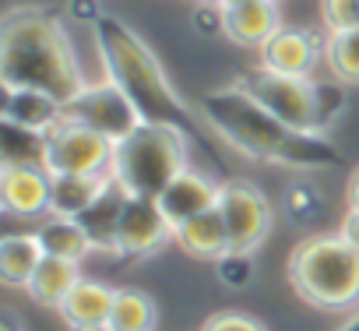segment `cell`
<instances>
[{"instance_id":"1f68e13d","label":"cell","mask_w":359,"mask_h":331,"mask_svg":"<svg viewBox=\"0 0 359 331\" xmlns=\"http://www.w3.org/2000/svg\"><path fill=\"white\" fill-rule=\"evenodd\" d=\"M345 201H348L352 212H359V170H352V177L345 184Z\"/></svg>"},{"instance_id":"4dcf8cb0","label":"cell","mask_w":359,"mask_h":331,"mask_svg":"<svg viewBox=\"0 0 359 331\" xmlns=\"http://www.w3.org/2000/svg\"><path fill=\"white\" fill-rule=\"evenodd\" d=\"M338 233H341V236H345V240H348L355 250H359V212H352V208H348V212L341 215V226H338Z\"/></svg>"},{"instance_id":"3957f363","label":"cell","mask_w":359,"mask_h":331,"mask_svg":"<svg viewBox=\"0 0 359 331\" xmlns=\"http://www.w3.org/2000/svg\"><path fill=\"white\" fill-rule=\"evenodd\" d=\"M92 36H95V50H99L106 78L127 92V99L137 106L144 123H172L180 130L194 134L198 116L169 85L151 46L127 22H120L116 15H102L92 25Z\"/></svg>"},{"instance_id":"5bb4252c","label":"cell","mask_w":359,"mask_h":331,"mask_svg":"<svg viewBox=\"0 0 359 331\" xmlns=\"http://www.w3.org/2000/svg\"><path fill=\"white\" fill-rule=\"evenodd\" d=\"M278 29H282L278 0H240V4L226 8V36L236 46L261 50Z\"/></svg>"},{"instance_id":"2e32d148","label":"cell","mask_w":359,"mask_h":331,"mask_svg":"<svg viewBox=\"0 0 359 331\" xmlns=\"http://www.w3.org/2000/svg\"><path fill=\"white\" fill-rule=\"evenodd\" d=\"M127 201H130V194L109 177L106 191H102V194L95 198V205L78 219V222L85 226L88 240H92V250H99V254H116V257H120L116 233H120V215H123Z\"/></svg>"},{"instance_id":"6da1fadb","label":"cell","mask_w":359,"mask_h":331,"mask_svg":"<svg viewBox=\"0 0 359 331\" xmlns=\"http://www.w3.org/2000/svg\"><path fill=\"white\" fill-rule=\"evenodd\" d=\"M198 106H201L205 123L247 158L285 166V170H296V173L327 170V166L341 162V155L331 148L324 134L289 127L285 120L268 113L250 92H243L236 81L205 92Z\"/></svg>"},{"instance_id":"277c9868","label":"cell","mask_w":359,"mask_h":331,"mask_svg":"<svg viewBox=\"0 0 359 331\" xmlns=\"http://www.w3.org/2000/svg\"><path fill=\"white\" fill-rule=\"evenodd\" d=\"M289 285L317 310L359 306V250L341 233H313L289 254Z\"/></svg>"},{"instance_id":"8fae6325","label":"cell","mask_w":359,"mask_h":331,"mask_svg":"<svg viewBox=\"0 0 359 331\" xmlns=\"http://www.w3.org/2000/svg\"><path fill=\"white\" fill-rule=\"evenodd\" d=\"M50 191L53 173L46 166H4V173H0V208L11 219H46Z\"/></svg>"},{"instance_id":"ffe728a7","label":"cell","mask_w":359,"mask_h":331,"mask_svg":"<svg viewBox=\"0 0 359 331\" xmlns=\"http://www.w3.org/2000/svg\"><path fill=\"white\" fill-rule=\"evenodd\" d=\"M46 250L32 233H8L0 240V282L11 285V289H25L29 278L36 275V268L43 264Z\"/></svg>"},{"instance_id":"9c48e42d","label":"cell","mask_w":359,"mask_h":331,"mask_svg":"<svg viewBox=\"0 0 359 331\" xmlns=\"http://www.w3.org/2000/svg\"><path fill=\"white\" fill-rule=\"evenodd\" d=\"M64 113H67L71 120H78V123L99 130V134L109 137L113 144L123 141L137 123H144L141 113H137V106L127 99V92H123L120 85H113L109 78L99 81V85H85V88L64 106Z\"/></svg>"},{"instance_id":"d6986e66","label":"cell","mask_w":359,"mask_h":331,"mask_svg":"<svg viewBox=\"0 0 359 331\" xmlns=\"http://www.w3.org/2000/svg\"><path fill=\"white\" fill-rule=\"evenodd\" d=\"M113 299H116V289L106 285V282H95V278H78V285L67 292V299L60 303V317L67 327L74 324H106L109 320V310H113Z\"/></svg>"},{"instance_id":"f1b7e54d","label":"cell","mask_w":359,"mask_h":331,"mask_svg":"<svg viewBox=\"0 0 359 331\" xmlns=\"http://www.w3.org/2000/svg\"><path fill=\"white\" fill-rule=\"evenodd\" d=\"M219 268H222V278L229 282V285H240L247 275H250V254H226L222 261H215Z\"/></svg>"},{"instance_id":"52a82bcc","label":"cell","mask_w":359,"mask_h":331,"mask_svg":"<svg viewBox=\"0 0 359 331\" xmlns=\"http://www.w3.org/2000/svg\"><path fill=\"white\" fill-rule=\"evenodd\" d=\"M219 212H222V222H226L229 250L233 254H254L268 240V233L275 226L271 201L264 198L261 187H254L247 180L222 184V191H219Z\"/></svg>"},{"instance_id":"d4e9b609","label":"cell","mask_w":359,"mask_h":331,"mask_svg":"<svg viewBox=\"0 0 359 331\" xmlns=\"http://www.w3.org/2000/svg\"><path fill=\"white\" fill-rule=\"evenodd\" d=\"M320 18L327 32L359 29V0H320Z\"/></svg>"},{"instance_id":"4fadbf2b","label":"cell","mask_w":359,"mask_h":331,"mask_svg":"<svg viewBox=\"0 0 359 331\" xmlns=\"http://www.w3.org/2000/svg\"><path fill=\"white\" fill-rule=\"evenodd\" d=\"M320 57H324L320 39L303 32V29H278L261 46V67H271L278 74H303V78H310Z\"/></svg>"},{"instance_id":"7c38bea8","label":"cell","mask_w":359,"mask_h":331,"mask_svg":"<svg viewBox=\"0 0 359 331\" xmlns=\"http://www.w3.org/2000/svg\"><path fill=\"white\" fill-rule=\"evenodd\" d=\"M219 191H222V184H215L208 173L187 166V170L180 173L155 201H158L162 215L169 219V226L176 229V226L198 219L201 212H212V208L219 205Z\"/></svg>"},{"instance_id":"44dd1931","label":"cell","mask_w":359,"mask_h":331,"mask_svg":"<svg viewBox=\"0 0 359 331\" xmlns=\"http://www.w3.org/2000/svg\"><path fill=\"white\" fill-rule=\"evenodd\" d=\"M81 278V268L78 261H67V257H43V264L36 268V275L29 278L25 292L36 306H46V310H60V303L67 299V292L78 285Z\"/></svg>"},{"instance_id":"cb8c5ba5","label":"cell","mask_w":359,"mask_h":331,"mask_svg":"<svg viewBox=\"0 0 359 331\" xmlns=\"http://www.w3.org/2000/svg\"><path fill=\"white\" fill-rule=\"evenodd\" d=\"M324 60L334 81L359 85V29L348 32H327L324 39Z\"/></svg>"},{"instance_id":"603a6c76","label":"cell","mask_w":359,"mask_h":331,"mask_svg":"<svg viewBox=\"0 0 359 331\" xmlns=\"http://www.w3.org/2000/svg\"><path fill=\"white\" fill-rule=\"evenodd\" d=\"M158 324V306L148 292L141 289H116L113 310L106 327L109 331H155Z\"/></svg>"},{"instance_id":"836d02e7","label":"cell","mask_w":359,"mask_h":331,"mask_svg":"<svg viewBox=\"0 0 359 331\" xmlns=\"http://www.w3.org/2000/svg\"><path fill=\"white\" fill-rule=\"evenodd\" d=\"M67 331H109L106 324H74V327H67Z\"/></svg>"},{"instance_id":"9a60e30c","label":"cell","mask_w":359,"mask_h":331,"mask_svg":"<svg viewBox=\"0 0 359 331\" xmlns=\"http://www.w3.org/2000/svg\"><path fill=\"white\" fill-rule=\"evenodd\" d=\"M64 102L39 88H4V123H15L22 130L50 134L64 120Z\"/></svg>"},{"instance_id":"d6a6232c","label":"cell","mask_w":359,"mask_h":331,"mask_svg":"<svg viewBox=\"0 0 359 331\" xmlns=\"http://www.w3.org/2000/svg\"><path fill=\"white\" fill-rule=\"evenodd\" d=\"M0 327H4V331H25V324L18 320L15 310H0Z\"/></svg>"},{"instance_id":"ba28073f","label":"cell","mask_w":359,"mask_h":331,"mask_svg":"<svg viewBox=\"0 0 359 331\" xmlns=\"http://www.w3.org/2000/svg\"><path fill=\"white\" fill-rule=\"evenodd\" d=\"M113 162V141L102 137L99 130L64 116L50 134H46V155L43 166L53 177L64 173H109Z\"/></svg>"},{"instance_id":"8992f818","label":"cell","mask_w":359,"mask_h":331,"mask_svg":"<svg viewBox=\"0 0 359 331\" xmlns=\"http://www.w3.org/2000/svg\"><path fill=\"white\" fill-rule=\"evenodd\" d=\"M243 92H250L268 113L285 120L289 127L299 130H317L320 134V81L303 78V74H278L271 67H250L236 78Z\"/></svg>"},{"instance_id":"30bf717a","label":"cell","mask_w":359,"mask_h":331,"mask_svg":"<svg viewBox=\"0 0 359 331\" xmlns=\"http://www.w3.org/2000/svg\"><path fill=\"white\" fill-rule=\"evenodd\" d=\"M172 226L162 215L155 198H130L123 215H120V257H155L169 240H172Z\"/></svg>"},{"instance_id":"484cf974","label":"cell","mask_w":359,"mask_h":331,"mask_svg":"<svg viewBox=\"0 0 359 331\" xmlns=\"http://www.w3.org/2000/svg\"><path fill=\"white\" fill-rule=\"evenodd\" d=\"M191 25L201 36H222L226 32V8L222 4H212V0H198V8L191 15Z\"/></svg>"},{"instance_id":"ac0fdd59","label":"cell","mask_w":359,"mask_h":331,"mask_svg":"<svg viewBox=\"0 0 359 331\" xmlns=\"http://www.w3.org/2000/svg\"><path fill=\"white\" fill-rule=\"evenodd\" d=\"M109 173H64L53 177V191H50V215H64V219H81L95 198L106 191Z\"/></svg>"},{"instance_id":"4316f807","label":"cell","mask_w":359,"mask_h":331,"mask_svg":"<svg viewBox=\"0 0 359 331\" xmlns=\"http://www.w3.org/2000/svg\"><path fill=\"white\" fill-rule=\"evenodd\" d=\"M201 331H264L261 320H254L250 313H240V310H222V313H212L205 320Z\"/></svg>"},{"instance_id":"83f0119b","label":"cell","mask_w":359,"mask_h":331,"mask_svg":"<svg viewBox=\"0 0 359 331\" xmlns=\"http://www.w3.org/2000/svg\"><path fill=\"white\" fill-rule=\"evenodd\" d=\"M289 194H296L299 201H285V208H289V215L292 219H299V222H310V215H317V208H320V201H317V191L306 184V180H296L292 187H289Z\"/></svg>"},{"instance_id":"e0dca14e","label":"cell","mask_w":359,"mask_h":331,"mask_svg":"<svg viewBox=\"0 0 359 331\" xmlns=\"http://www.w3.org/2000/svg\"><path fill=\"white\" fill-rule=\"evenodd\" d=\"M172 243L191 254V257H201V261H222L229 254V233H226V222H222V212L219 205L212 212H201L198 219L176 226L172 233Z\"/></svg>"},{"instance_id":"7402d4cb","label":"cell","mask_w":359,"mask_h":331,"mask_svg":"<svg viewBox=\"0 0 359 331\" xmlns=\"http://www.w3.org/2000/svg\"><path fill=\"white\" fill-rule=\"evenodd\" d=\"M36 236L46 250V257H67V261H85V254H92V240L85 233V226L78 219H64V215H46L36 226Z\"/></svg>"},{"instance_id":"7a4b0ae2","label":"cell","mask_w":359,"mask_h":331,"mask_svg":"<svg viewBox=\"0 0 359 331\" xmlns=\"http://www.w3.org/2000/svg\"><path fill=\"white\" fill-rule=\"evenodd\" d=\"M0 85L39 88L64 106L85 88V71L64 22L39 8L18 4L0 22Z\"/></svg>"},{"instance_id":"f546056e","label":"cell","mask_w":359,"mask_h":331,"mask_svg":"<svg viewBox=\"0 0 359 331\" xmlns=\"http://www.w3.org/2000/svg\"><path fill=\"white\" fill-rule=\"evenodd\" d=\"M67 11H71L78 22H88V25H95V22L102 18L99 0H67Z\"/></svg>"},{"instance_id":"5b68a950","label":"cell","mask_w":359,"mask_h":331,"mask_svg":"<svg viewBox=\"0 0 359 331\" xmlns=\"http://www.w3.org/2000/svg\"><path fill=\"white\" fill-rule=\"evenodd\" d=\"M191 134L172 123H137L113 144L109 177L130 198H158L191 166Z\"/></svg>"}]
</instances>
